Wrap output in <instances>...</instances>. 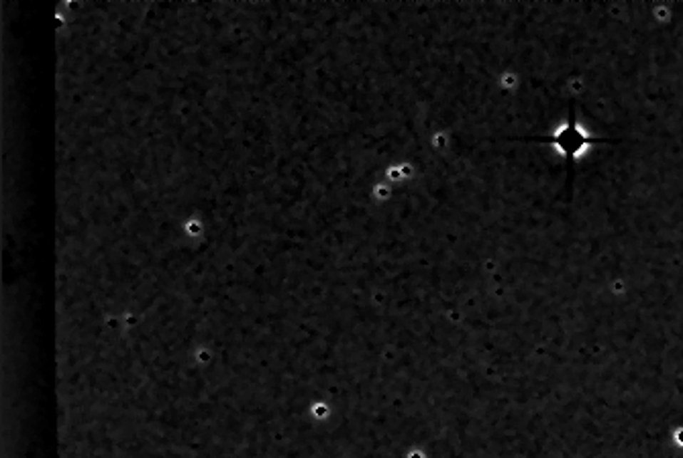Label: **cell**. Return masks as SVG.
<instances>
[{
    "instance_id": "obj_1",
    "label": "cell",
    "mask_w": 683,
    "mask_h": 458,
    "mask_svg": "<svg viewBox=\"0 0 683 458\" xmlns=\"http://www.w3.org/2000/svg\"><path fill=\"white\" fill-rule=\"evenodd\" d=\"M553 149L565 159H577L590 147V132L582 129L577 123H563L553 130L547 139Z\"/></svg>"
}]
</instances>
